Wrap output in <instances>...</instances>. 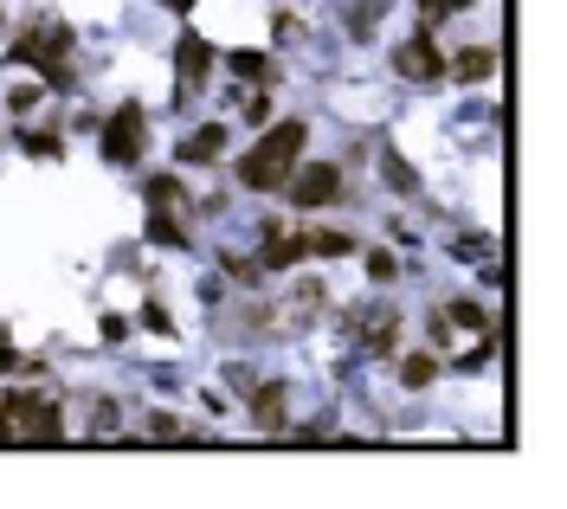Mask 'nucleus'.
I'll return each instance as SVG.
<instances>
[{"mask_svg":"<svg viewBox=\"0 0 567 509\" xmlns=\"http://www.w3.org/2000/svg\"><path fill=\"white\" fill-rule=\"evenodd\" d=\"M303 143H310V130H303L297 117L278 123V130H265V143L239 161V187H252V194H284V181H290V168H297Z\"/></svg>","mask_w":567,"mask_h":509,"instance_id":"1","label":"nucleus"},{"mask_svg":"<svg viewBox=\"0 0 567 509\" xmlns=\"http://www.w3.org/2000/svg\"><path fill=\"white\" fill-rule=\"evenodd\" d=\"M142 148H148V117H142L136 104H123V110L104 123V161H117V168H136Z\"/></svg>","mask_w":567,"mask_h":509,"instance_id":"2","label":"nucleus"},{"mask_svg":"<svg viewBox=\"0 0 567 509\" xmlns=\"http://www.w3.org/2000/svg\"><path fill=\"white\" fill-rule=\"evenodd\" d=\"M284 194H290V207H329V201H342V168L336 161H316V168H297L290 181H284Z\"/></svg>","mask_w":567,"mask_h":509,"instance_id":"3","label":"nucleus"},{"mask_svg":"<svg viewBox=\"0 0 567 509\" xmlns=\"http://www.w3.org/2000/svg\"><path fill=\"white\" fill-rule=\"evenodd\" d=\"M0 400H7L13 420H26V438H33V445H59L65 420H59V407H52L46 393H0Z\"/></svg>","mask_w":567,"mask_h":509,"instance_id":"4","label":"nucleus"},{"mask_svg":"<svg viewBox=\"0 0 567 509\" xmlns=\"http://www.w3.org/2000/svg\"><path fill=\"white\" fill-rule=\"evenodd\" d=\"M174 65H181V90H194V84L213 72V46L201 33H181V39H174Z\"/></svg>","mask_w":567,"mask_h":509,"instance_id":"5","label":"nucleus"},{"mask_svg":"<svg viewBox=\"0 0 567 509\" xmlns=\"http://www.w3.org/2000/svg\"><path fill=\"white\" fill-rule=\"evenodd\" d=\"M394 65H400V77H420V84H425V77H438V72H445V59H438V46H432V33H420V39H407Z\"/></svg>","mask_w":567,"mask_h":509,"instance_id":"6","label":"nucleus"},{"mask_svg":"<svg viewBox=\"0 0 567 509\" xmlns=\"http://www.w3.org/2000/svg\"><path fill=\"white\" fill-rule=\"evenodd\" d=\"M491 72H496V52H491V46H465V52L451 59V77H458V84H484Z\"/></svg>","mask_w":567,"mask_h":509,"instance_id":"7","label":"nucleus"},{"mask_svg":"<svg viewBox=\"0 0 567 509\" xmlns=\"http://www.w3.org/2000/svg\"><path fill=\"white\" fill-rule=\"evenodd\" d=\"M213 155H226V130H219V123L194 130V136L181 143V161H213Z\"/></svg>","mask_w":567,"mask_h":509,"instance_id":"8","label":"nucleus"},{"mask_svg":"<svg viewBox=\"0 0 567 509\" xmlns=\"http://www.w3.org/2000/svg\"><path fill=\"white\" fill-rule=\"evenodd\" d=\"M226 65H232L239 77H245V84H278V65H272L265 52H232Z\"/></svg>","mask_w":567,"mask_h":509,"instance_id":"9","label":"nucleus"},{"mask_svg":"<svg viewBox=\"0 0 567 509\" xmlns=\"http://www.w3.org/2000/svg\"><path fill=\"white\" fill-rule=\"evenodd\" d=\"M400 380H407V387H432V380H438V355H425V349L400 355Z\"/></svg>","mask_w":567,"mask_h":509,"instance_id":"10","label":"nucleus"},{"mask_svg":"<svg viewBox=\"0 0 567 509\" xmlns=\"http://www.w3.org/2000/svg\"><path fill=\"white\" fill-rule=\"evenodd\" d=\"M252 413H258V426H284V387H252Z\"/></svg>","mask_w":567,"mask_h":509,"instance_id":"11","label":"nucleus"},{"mask_svg":"<svg viewBox=\"0 0 567 509\" xmlns=\"http://www.w3.org/2000/svg\"><path fill=\"white\" fill-rule=\"evenodd\" d=\"M445 323H451V329H491V316H484V310H478L471 296H458V303H445Z\"/></svg>","mask_w":567,"mask_h":509,"instance_id":"12","label":"nucleus"},{"mask_svg":"<svg viewBox=\"0 0 567 509\" xmlns=\"http://www.w3.org/2000/svg\"><path fill=\"white\" fill-rule=\"evenodd\" d=\"M381 174H387V187H394V194H413V187H420V181H413V168H407V161H400L394 148L381 155Z\"/></svg>","mask_w":567,"mask_h":509,"instance_id":"13","label":"nucleus"},{"mask_svg":"<svg viewBox=\"0 0 567 509\" xmlns=\"http://www.w3.org/2000/svg\"><path fill=\"white\" fill-rule=\"evenodd\" d=\"M374 355H394L400 349V316H374V336H367Z\"/></svg>","mask_w":567,"mask_h":509,"instance_id":"14","label":"nucleus"},{"mask_svg":"<svg viewBox=\"0 0 567 509\" xmlns=\"http://www.w3.org/2000/svg\"><path fill=\"white\" fill-rule=\"evenodd\" d=\"M26 155H39V161H52V155H65V136H52V130H33V136H20Z\"/></svg>","mask_w":567,"mask_h":509,"instance_id":"15","label":"nucleus"},{"mask_svg":"<svg viewBox=\"0 0 567 509\" xmlns=\"http://www.w3.org/2000/svg\"><path fill=\"white\" fill-rule=\"evenodd\" d=\"M148 239H155V245H188V232L161 214V207H155V219H148Z\"/></svg>","mask_w":567,"mask_h":509,"instance_id":"16","label":"nucleus"},{"mask_svg":"<svg viewBox=\"0 0 567 509\" xmlns=\"http://www.w3.org/2000/svg\"><path fill=\"white\" fill-rule=\"evenodd\" d=\"M367 278H374V284H394V278H400L394 252H381V245H374V252H367Z\"/></svg>","mask_w":567,"mask_h":509,"instance_id":"17","label":"nucleus"},{"mask_svg":"<svg viewBox=\"0 0 567 509\" xmlns=\"http://www.w3.org/2000/svg\"><path fill=\"white\" fill-rule=\"evenodd\" d=\"M142 329H155V336H174V323H168V310H161V303H148V310H142Z\"/></svg>","mask_w":567,"mask_h":509,"instance_id":"18","label":"nucleus"},{"mask_svg":"<svg viewBox=\"0 0 567 509\" xmlns=\"http://www.w3.org/2000/svg\"><path fill=\"white\" fill-rule=\"evenodd\" d=\"M226 271H232L239 284H258V271H265V265H252V258H226Z\"/></svg>","mask_w":567,"mask_h":509,"instance_id":"19","label":"nucleus"},{"mask_svg":"<svg viewBox=\"0 0 567 509\" xmlns=\"http://www.w3.org/2000/svg\"><path fill=\"white\" fill-rule=\"evenodd\" d=\"M458 7H471V0H420L425 20H445V13H458Z\"/></svg>","mask_w":567,"mask_h":509,"instance_id":"20","label":"nucleus"},{"mask_svg":"<svg viewBox=\"0 0 567 509\" xmlns=\"http://www.w3.org/2000/svg\"><path fill=\"white\" fill-rule=\"evenodd\" d=\"M265 117H272V97H252V104H245V123H258V130H265Z\"/></svg>","mask_w":567,"mask_h":509,"instance_id":"21","label":"nucleus"},{"mask_svg":"<svg viewBox=\"0 0 567 509\" xmlns=\"http://www.w3.org/2000/svg\"><path fill=\"white\" fill-rule=\"evenodd\" d=\"M168 7H174V13H194V0H168Z\"/></svg>","mask_w":567,"mask_h":509,"instance_id":"22","label":"nucleus"}]
</instances>
